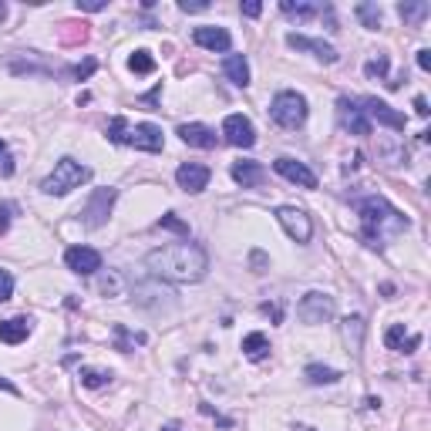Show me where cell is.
I'll use <instances>...</instances> for the list:
<instances>
[{
    "instance_id": "17",
    "label": "cell",
    "mask_w": 431,
    "mask_h": 431,
    "mask_svg": "<svg viewBox=\"0 0 431 431\" xmlns=\"http://www.w3.org/2000/svg\"><path fill=\"white\" fill-rule=\"evenodd\" d=\"M193 40H196L199 47L212 51V54H226V51L233 47V34H230L226 27H212V24L196 27V31H193Z\"/></svg>"
},
{
    "instance_id": "40",
    "label": "cell",
    "mask_w": 431,
    "mask_h": 431,
    "mask_svg": "<svg viewBox=\"0 0 431 431\" xmlns=\"http://www.w3.org/2000/svg\"><path fill=\"white\" fill-rule=\"evenodd\" d=\"M14 212H17V206H14V202H0V236L10 230V219H14Z\"/></svg>"
},
{
    "instance_id": "43",
    "label": "cell",
    "mask_w": 431,
    "mask_h": 431,
    "mask_svg": "<svg viewBox=\"0 0 431 431\" xmlns=\"http://www.w3.org/2000/svg\"><path fill=\"white\" fill-rule=\"evenodd\" d=\"M78 3V10L84 14H98V10H108V0H75Z\"/></svg>"
},
{
    "instance_id": "14",
    "label": "cell",
    "mask_w": 431,
    "mask_h": 431,
    "mask_svg": "<svg viewBox=\"0 0 431 431\" xmlns=\"http://www.w3.org/2000/svg\"><path fill=\"white\" fill-rule=\"evenodd\" d=\"M209 179H212V172H209V165H202V162H182V165L175 169L179 189H186V193H193V196L209 186Z\"/></svg>"
},
{
    "instance_id": "39",
    "label": "cell",
    "mask_w": 431,
    "mask_h": 431,
    "mask_svg": "<svg viewBox=\"0 0 431 431\" xmlns=\"http://www.w3.org/2000/svg\"><path fill=\"white\" fill-rule=\"evenodd\" d=\"M10 297H14V276H10V270L0 267V304H7Z\"/></svg>"
},
{
    "instance_id": "19",
    "label": "cell",
    "mask_w": 431,
    "mask_h": 431,
    "mask_svg": "<svg viewBox=\"0 0 431 431\" xmlns=\"http://www.w3.org/2000/svg\"><path fill=\"white\" fill-rule=\"evenodd\" d=\"M280 10L293 21H310V17H334L330 3H310V0H280Z\"/></svg>"
},
{
    "instance_id": "25",
    "label": "cell",
    "mask_w": 431,
    "mask_h": 431,
    "mask_svg": "<svg viewBox=\"0 0 431 431\" xmlns=\"http://www.w3.org/2000/svg\"><path fill=\"white\" fill-rule=\"evenodd\" d=\"M341 334H344V344H347V351L351 354H360L364 347V317H344V323H341Z\"/></svg>"
},
{
    "instance_id": "8",
    "label": "cell",
    "mask_w": 431,
    "mask_h": 431,
    "mask_svg": "<svg viewBox=\"0 0 431 431\" xmlns=\"http://www.w3.org/2000/svg\"><path fill=\"white\" fill-rule=\"evenodd\" d=\"M357 105H360V112L367 115V121L374 125H384V128H391V132H404L408 128V118L401 115V112H394L388 101H381V98H357Z\"/></svg>"
},
{
    "instance_id": "49",
    "label": "cell",
    "mask_w": 431,
    "mask_h": 431,
    "mask_svg": "<svg viewBox=\"0 0 431 431\" xmlns=\"http://www.w3.org/2000/svg\"><path fill=\"white\" fill-rule=\"evenodd\" d=\"M364 408H371V411H374V408H381V401H378V397H364Z\"/></svg>"
},
{
    "instance_id": "5",
    "label": "cell",
    "mask_w": 431,
    "mask_h": 431,
    "mask_svg": "<svg viewBox=\"0 0 431 431\" xmlns=\"http://www.w3.org/2000/svg\"><path fill=\"white\" fill-rule=\"evenodd\" d=\"M307 98L300 95V91H280L273 101H270V118H273L280 128H304V121H307Z\"/></svg>"
},
{
    "instance_id": "35",
    "label": "cell",
    "mask_w": 431,
    "mask_h": 431,
    "mask_svg": "<svg viewBox=\"0 0 431 431\" xmlns=\"http://www.w3.org/2000/svg\"><path fill=\"white\" fill-rule=\"evenodd\" d=\"M388 68H391V58H388V54H378V58H371V61L364 64V75H367V78L384 81L388 78Z\"/></svg>"
},
{
    "instance_id": "20",
    "label": "cell",
    "mask_w": 431,
    "mask_h": 431,
    "mask_svg": "<svg viewBox=\"0 0 431 431\" xmlns=\"http://www.w3.org/2000/svg\"><path fill=\"white\" fill-rule=\"evenodd\" d=\"M186 145H193V149H216L219 145V135L209 128V125H199V121H189V125H179V132H175Z\"/></svg>"
},
{
    "instance_id": "11",
    "label": "cell",
    "mask_w": 431,
    "mask_h": 431,
    "mask_svg": "<svg viewBox=\"0 0 431 431\" xmlns=\"http://www.w3.org/2000/svg\"><path fill=\"white\" fill-rule=\"evenodd\" d=\"M273 172H276V175H283L286 182L300 186V189H317V175L307 169V162H300V158L280 156L273 162Z\"/></svg>"
},
{
    "instance_id": "41",
    "label": "cell",
    "mask_w": 431,
    "mask_h": 431,
    "mask_svg": "<svg viewBox=\"0 0 431 431\" xmlns=\"http://www.w3.org/2000/svg\"><path fill=\"white\" fill-rule=\"evenodd\" d=\"M249 267H253V273H267V267H270L267 253H263V249H253V253H249Z\"/></svg>"
},
{
    "instance_id": "21",
    "label": "cell",
    "mask_w": 431,
    "mask_h": 431,
    "mask_svg": "<svg viewBox=\"0 0 431 431\" xmlns=\"http://www.w3.org/2000/svg\"><path fill=\"white\" fill-rule=\"evenodd\" d=\"M34 334V317H7V320H0V341L3 344H21V341H27Z\"/></svg>"
},
{
    "instance_id": "46",
    "label": "cell",
    "mask_w": 431,
    "mask_h": 431,
    "mask_svg": "<svg viewBox=\"0 0 431 431\" xmlns=\"http://www.w3.org/2000/svg\"><path fill=\"white\" fill-rule=\"evenodd\" d=\"M415 112H418V115H421V118H428V115H431V108H428V98H421V95H418V98H415Z\"/></svg>"
},
{
    "instance_id": "32",
    "label": "cell",
    "mask_w": 431,
    "mask_h": 431,
    "mask_svg": "<svg viewBox=\"0 0 431 431\" xmlns=\"http://www.w3.org/2000/svg\"><path fill=\"white\" fill-rule=\"evenodd\" d=\"M78 378H81V384H84V388L98 391V388H108L115 374H112V371H101V367H81Z\"/></svg>"
},
{
    "instance_id": "1",
    "label": "cell",
    "mask_w": 431,
    "mask_h": 431,
    "mask_svg": "<svg viewBox=\"0 0 431 431\" xmlns=\"http://www.w3.org/2000/svg\"><path fill=\"white\" fill-rule=\"evenodd\" d=\"M145 267L152 270L156 280H169V283H199L206 270H209V256L199 243H169L158 246L145 256Z\"/></svg>"
},
{
    "instance_id": "30",
    "label": "cell",
    "mask_w": 431,
    "mask_h": 431,
    "mask_svg": "<svg viewBox=\"0 0 431 431\" xmlns=\"http://www.w3.org/2000/svg\"><path fill=\"white\" fill-rule=\"evenodd\" d=\"M98 293L108 297V300L125 297V276L118 273V270H101V276H98Z\"/></svg>"
},
{
    "instance_id": "18",
    "label": "cell",
    "mask_w": 431,
    "mask_h": 431,
    "mask_svg": "<svg viewBox=\"0 0 431 431\" xmlns=\"http://www.w3.org/2000/svg\"><path fill=\"white\" fill-rule=\"evenodd\" d=\"M230 172H233L236 186H243V189H256V186L267 182V165L256 162V158H239V162H233Z\"/></svg>"
},
{
    "instance_id": "45",
    "label": "cell",
    "mask_w": 431,
    "mask_h": 431,
    "mask_svg": "<svg viewBox=\"0 0 431 431\" xmlns=\"http://www.w3.org/2000/svg\"><path fill=\"white\" fill-rule=\"evenodd\" d=\"M418 68H421V71H431V51L428 47L418 51Z\"/></svg>"
},
{
    "instance_id": "44",
    "label": "cell",
    "mask_w": 431,
    "mask_h": 431,
    "mask_svg": "<svg viewBox=\"0 0 431 431\" xmlns=\"http://www.w3.org/2000/svg\"><path fill=\"white\" fill-rule=\"evenodd\" d=\"M239 10H243V17H260V14H263V3H260V0H246Z\"/></svg>"
},
{
    "instance_id": "50",
    "label": "cell",
    "mask_w": 431,
    "mask_h": 431,
    "mask_svg": "<svg viewBox=\"0 0 431 431\" xmlns=\"http://www.w3.org/2000/svg\"><path fill=\"white\" fill-rule=\"evenodd\" d=\"M293 431H314L310 425H293Z\"/></svg>"
},
{
    "instance_id": "12",
    "label": "cell",
    "mask_w": 431,
    "mask_h": 431,
    "mask_svg": "<svg viewBox=\"0 0 431 431\" xmlns=\"http://www.w3.org/2000/svg\"><path fill=\"white\" fill-rule=\"evenodd\" d=\"M64 267L78 276H91L101 270V253L91 249V246H68L64 253Z\"/></svg>"
},
{
    "instance_id": "34",
    "label": "cell",
    "mask_w": 431,
    "mask_h": 431,
    "mask_svg": "<svg viewBox=\"0 0 431 431\" xmlns=\"http://www.w3.org/2000/svg\"><path fill=\"white\" fill-rule=\"evenodd\" d=\"M378 152L388 158V165H401V162H404V145L394 142V138H381V142H378Z\"/></svg>"
},
{
    "instance_id": "22",
    "label": "cell",
    "mask_w": 431,
    "mask_h": 431,
    "mask_svg": "<svg viewBox=\"0 0 431 431\" xmlns=\"http://www.w3.org/2000/svg\"><path fill=\"white\" fill-rule=\"evenodd\" d=\"M384 344H388V351L415 354L418 347H421V334H408L404 323H391V327L384 330Z\"/></svg>"
},
{
    "instance_id": "7",
    "label": "cell",
    "mask_w": 431,
    "mask_h": 431,
    "mask_svg": "<svg viewBox=\"0 0 431 431\" xmlns=\"http://www.w3.org/2000/svg\"><path fill=\"white\" fill-rule=\"evenodd\" d=\"M334 310H337L334 297H330V293H320V290L304 293L300 304H297V317H300L304 323H327V320L334 317Z\"/></svg>"
},
{
    "instance_id": "9",
    "label": "cell",
    "mask_w": 431,
    "mask_h": 431,
    "mask_svg": "<svg viewBox=\"0 0 431 431\" xmlns=\"http://www.w3.org/2000/svg\"><path fill=\"white\" fill-rule=\"evenodd\" d=\"M276 219H280V226L286 230V236L293 243H310L314 223H310V216L304 209H297V206H276Z\"/></svg>"
},
{
    "instance_id": "51",
    "label": "cell",
    "mask_w": 431,
    "mask_h": 431,
    "mask_svg": "<svg viewBox=\"0 0 431 431\" xmlns=\"http://www.w3.org/2000/svg\"><path fill=\"white\" fill-rule=\"evenodd\" d=\"M162 431H182L179 425H162Z\"/></svg>"
},
{
    "instance_id": "15",
    "label": "cell",
    "mask_w": 431,
    "mask_h": 431,
    "mask_svg": "<svg viewBox=\"0 0 431 431\" xmlns=\"http://www.w3.org/2000/svg\"><path fill=\"white\" fill-rule=\"evenodd\" d=\"M286 44H290V47H297V51H307V54H314L317 61H323V64H337V61H341L337 47H330L327 40H317V38H307V34H297V31H290V34H286Z\"/></svg>"
},
{
    "instance_id": "24",
    "label": "cell",
    "mask_w": 431,
    "mask_h": 431,
    "mask_svg": "<svg viewBox=\"0 0 431 431\" xmlns=\"http://www.w3.org/2000/svg\"><path fill=\"white\" fill-rule=\"evenodd\" d=\"M223 71L236 88H249V61L243 54H226L223 58Z\"/></svg>"
},
{
    "instance_id": "6",
    "label": "cell",
    "mask_w": 431,
    "mask_h": 431,
    "mask_svg": "<svg viewBox=\"0 0 431 431\" xmlns=\"http://www.w3.org/2000/svg\"><path fill=\"white\" fill-rule=\"evenodd\" d=\"M115 199H118V189H95V193L88 196V202H84V209L78 212V219L88 230H101V226L108 223V216H112Z\"/></svg>"
},
{
    "instance_id": "31",
    "label": "cell",
    "mask_w": 431,
    "mask_h": 431,
    "mask_svg": "<svg viewBox=\"0 0 431 431\" xmlns=\"http://www.w3.org/2000/svg\"><path fill=\"white\" fill-rule=\"evenodd\" d=\"M397 14H401L404 24H415V27H418L431 14V7H428V0H404V3H397Z\"/></svg>"
},
{
    "instance_id": "47",
    "label": "cell",
    "mask_w": 431,
    "mask_h": 431,
    "mask_svg": "<svg viewBox=\"0 0 431 431\" xmlns=\"http://www.w3.org/2000/svg\"><path fill=\"white\" fill-rule=\"evenodd\" d=\"M260 310H263V314H270L276 320V323H280V320H283V310H280V307H276V304H263V307H260Z\"/></svg>"
},
{
    "instance_id": "10",
    "label": "cell",
    "mask_w": 431,
    "mask_h": 431,
    "mask_svg": "<svg viewBox=\"0 0 431 431\" xmlns=\"http://www.w3.org/2000/svg\"><path fill=\"white\" fill-rule=\"evenodd\" d=\"M337 118H341V125L351 132V135H360V138H367V135H374V125L367 121V115L360 112V105H357V98H347V95H341L337 98Z\"/></svg>"
},
{
    "instance_id": "26",
    "label": "cell",
    "mask_w": 431,
    "mask_h": 431,
    "mask_svg": "<svg viewBox=\"0 0 431 431\" xmlns=\"http://www.w3.org/2000/svg\"><path fill=\"white\" fill-rule=\"evenodd\" d=\"M112 334H115V351H121V354H128V351H135V347H145L149 344V334H135V330H128L125 323H115L112 327Z\"/></svg>"
},
{
    "instance_id": "29",
    "label": "cell",
    "mask_w": 431,
    "mask_h": 431,
    "mask_svg": "<svg viewBox=\"0 0 431 431\" xmlns=\"http://www.w3.org/2000/svg\"><path fill=\"white\" fill-rule=\"evenodd\" d=\"M354 17H357L367 31H381V21H384V14H381V7H378L374 0H360V3L354 7Z\"/></svg>"
},
{
    "instance_id": "36",
    "label": "cell",
    "mask_w": 431,
    "mask_h": 431,
    "mask_svg": "<svg viewBox=\"0 0 431 431\" xmlns=\"http://www.w3.org/2000/svg\"><path fill=\"white\" fill-rule=\"evenodd\" d=\"M156 226H158V230H172V233H179V236H186V239H189V223H182L175 212H165Z\"/></svg>"
},
{
    "instance_id": "42",
    "label": "cell",
    "mask_w": 431,
    "mask_h": 431,
    "mask_svg": "<svg viewBox=\"0 0 431 431\" xmlns=\"http://www.w3.org/2000/svg\"><path fill=\"white\" fill-rule=\"evenodd\" d=\"M179 10L182 14H202V10H209V0H179Z\"/></svg>"
},
{
    "instance_id": "3",
    "label": "cell",
    "mask_w": 431,
    "mask_h": 431,
    "mask_svg": "<svg viewBox=\"0 0 431 431\" xmlns=\"http://www.w3.org/2000/svg\"><path fill=\"white\" fill-rule=\"evenodd\" d=\"M105 135H108V142H115V145H128V149H138V152H162V149H165V135H162V128L152 125V121L132 125L128 118L115 115L112 121H108Z\"/></svg>"
},
{
    "instance_id": "38",
    "label": "cell",
    "mask_w": 431,
    "mask_h": 431,
    "mask_svg": "<svg viewBox=\"0 0 431 431\" xmlns=\"http://www.w3.org/2000/svg\"><path fill=\"white\" fill-rule=\"evenodd\" d=\"M14 169H17V165H14V156H10V145L0 138V175H3V179H10V175H14Z\"/></svg>"
},
{
    "instance_id": "2",
    "label": "cell",
    "mask_w": 431,
    "mask_h": 431,
    "mask_svg": "<svg viewBox=\"0 0 431 431\" xmlns=\"http://www.w3.org/2000/svg\"><path fill=\"white\" fill-rule=\"evenodd\" d=\"M351 202L357 209V216H360V239L371 249H384L388 239L411 230V219L384 196H354Z\"/></svg>"
},
{
    "instance_id": "13",
    "label": "cell",
    "mask_w": 431,
    "mask_h": 431,
    "mask_svg": "<svg viewBox=\"0 0 431 431\" xmlns=\"http://www.w3.org/2000/svg\"><path fill=\"white\" fill-rule=\"evenodd\" d=\"M223 135H226V142L236 145V149H253L256 145V128H253V121L246 115H230L223 121Z\"/></svg>"
},
{
    "instance_id": "4",
    "label": "cell",
    "mask_w": 431,
    "mask_h": 431,
    "mask_svg": "<svg viewBox=\"0 0 431 431\" xmlns=\"http://www.w3.org/2000/svg\"><path fill=\"white\" fill-rule=\"evenodd\" d=\"M88 179H91V169L81 165L78 158L64 156V158H58L54 172L40 182V193L44 196H68L71 189H78L81 182H88Z\"/></svg>"
},
{
    "instance_id": "52",
    "label": "cell",
    "mask_w": 431,
    "mask_h": 431,
    "mask_svg": "<svg viewBox=\"0 0 431 431\" xmlns=\"http://www.w3.org/2000/svg\"><path fill=\"white\" fill-rule=\"evenodd\" d=\"M3 17H7V7H3V3H0V21H3Z\"/></svg>"
},
{
    "instance_id": "48",
    "label": "cell",
    "mask_w": 431,
    "mask_h": 431,
    "mask_svg": "<svg viewBox=\"0 0 431 431\" xmlns=\"http://www.w3.org/2000/svg\"><path fill=\"white\" fill-rule=\"evenodd\" d=\"M0 391H10V394H17V388L7 381V378H0Z\"/></svg>"
},
{
    "instance_id": "27",
    "label": "cell",
    "mask_w": 431,
    "mask_h": 431,
    "mask_svg": "<svg viewBox=\"0 0 431 431\" xmlns=\"http://www.w3.org/2000/svg\"><path fill=\"white\" fill-rule=\"evenodd\" d=\"M88 24L84 21H61L58 24V40L64 44V47H75V44H84L88 40Z\"/></svg>"
},
{
    "instance_id": "37",
    "label": "cell",
    "mask_w": 431,
    "mask_h": 431,
    "mask_svg": "<svg viewBox=\"0 0 431 431\" xmlns=\"http://www.w3.org/2000/svg\"><path fill=\"white\" fill-rule=\"evenodd\" d=\"M95 71H98V58H84V61H81V64H75L68 75H71L75 81H88Z\"/></svg>"
},
{
    "instance_id": "16",
    "label": "cell",
    "mask_w": 431,
    "mask_h": 431,
    "mask_svg": "<svg viewBox=\"0 0 431 431\" xmlns=\"http://www.w3.org/2000/svg\"><path fill=\"white\" fill-rule=\"evenodd\" d=\"M135 304L138 307H145V310H169V307H175V293L169 290V286H152V283H138L135 286Z\"/></svg>"
},
{
    "instance_id": "33",
    "label": "cell",
    "mask_w": 431,
    "mask_h": 431,
    "mask_svg": "<svg viewBox=\"0 0 431 431\" xmlns=\"http://www.w3.org/2000/svg\"><path fill=\"white\" fill-rule=\"evenodd\" d=\"M128 71H135V75H152L156 71V58H152V51H135L132 58H128Z\"/></svg>"
},
{
    "instance_id": "23",
    "label": "cell",
    "mask_w": 431,
    "mask_h": 431,
    "mask_svg": "<svg viewBox=\"0 0 431 431\" xmlns=\"http://www.w3.org/2000/svg\"><path fill=\"white\" fill-rule=\"evenodd\" d=\"M270 337L267 334H260V330H253V334H246L243 337V354H246V360H253V364H260V360H267L270 357Z\"/></svg>"
},
{
    "instance_id": "28",
    "label": "cell",
    "mask_w": 431,
    "mask_h": 431,
    "mask_svg": "<svg viewBox=\"0 0 431 431\" xmlns=\"http://www.w3.org/2000/svg\"><path fill=\"white\" fill-rule=\"evenodd\" d=\"M304 378H307V384L320 388V384H337L344 374H341L337 367H327V364H307V367H304Z\"/></svg>"
}]
</instances>
